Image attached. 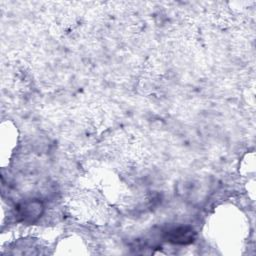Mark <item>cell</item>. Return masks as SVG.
I'll use <instances>...</instances> for the list:
<instances>
[{
  "label": "cell",
  "mask_w": 256,
  "mask_h": 256,
  "mask_svg": "<svg viewBox=\"0 0 256 256\" xmlns=\"http://www.w3.org/2000/svg\"><path fill=\"white\" fill-rule=\"evenodd\" d=\"M169 241L178 244H187L193 241L194 232L190 227H176L166 232Z\"/></svg>",
  "instance_id": "obj_1"
}]
</instances>
